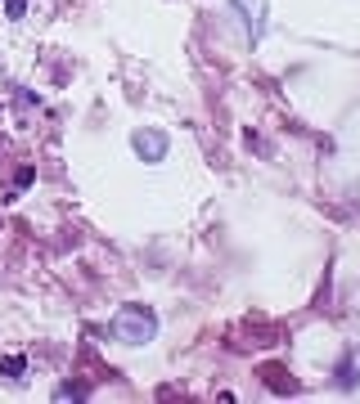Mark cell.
I'll return each mask as SVG.
<instances>
[{
    "label": "cell",
    "instance_id": "obj_2",
    "mask_svg": "<svg viewBox=\"0 0 360 404\" xmlns=\"http://www.w3.org/2000/svg\"><path fill=\"white\" fill-rule=\"evenodd\" d=\"M131 144H136V153L145 162H163L167 149H172V140H167L163 131H154V126H149V131H136V135H131Z\"/></svg>",
    "mask_w": 360,
    "mask_h": 404
},
{
    "label": "cell",
    "instance_id": "obj_4",
    "mask_svg": "<svg viewBox=\"0 0 360 404\" xmlns=\"http://www.w3.org/2000/svg\"><path fill=\"white\" fill-rule=\"evenodd\" d=\"M0 373H5L9 382H18L27 373V360H23V355H9V360H0Z\"/></svg>",
    "mask_w": 360,
    "mask_h": 404
},
{
    "label": "cell",
    "instance_id": "obj_3",
    "mask_svg": "<svg viewBox=\"0 0 360 404\" xmlns=\"http://www.w3.org/2000/svg\"><path fill=\"white\" fill-rule=\"evenodd\" d=\"M230 5H239V9H243V23H248L252 41H257V36L266 32V0H230Z\"/></svg>",
    "mask_w": 360,
    "mask_h": 404
},
{
    "label": "cell",
    "instance_id": "obj_1",
    "mask_svg": "<svg viewBox=\"0 0 360 404\" xmlns=\"http://www.w3.org/2000/svg\"><path fill=\"white\" fill-rule=\"evenodd\" d=\"M113 337L126 346H145L158 337V314L145 310V305H122L117 319H113Z\"/></svg>",
    "mask_w": 360,
    "mask_h": 404
},
{
    "label": "cell",
    "instance_id": "obj_5",
    "mask_svg": "<svg viewBox=\"0 0 360 404\" xmlns=\"http://www.w3.org/2000/svg\"><path fill=\"white\" fill-rule=\"evenodd\" d=\"M54 396H59V400H81V396H86V387H59Z\"/></svg>",
    "mask_w": 360,
    "mask_h": 404
},
{
    "label": "cell",
    "instance_id": "obj_6",
    "mask_svg": "<svg viewBox=\"0 0 360 404\" xmlns=\"http://www.w3.org/2000/svg\"><path fill=\"white\" fill-rule=\"evenodd\" d=\"M5 9H9V18H23V9H27V0H5Z\"/></svg>",
    "mask_w": 360,
    "mask_h": 404
}]
</instances>
